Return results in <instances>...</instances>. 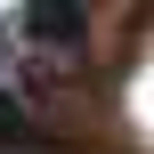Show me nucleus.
<instances>
[{
	"instance_id": "obj_1",
	"label": "nucleus",
	"mask_w": 154,
	"mask_h": 154,
	"mask_svg": "<svg viewBox=\"0 0 154 154\" xmlns=\"http://www.w3.org/2000/svg\"><path fill=\"white\" fill-rule=\"evenodd\" d=\"M24 32L49 41V49H81V41H89V16H81V8H32Z\"/></svg>"
}]
</instances>
